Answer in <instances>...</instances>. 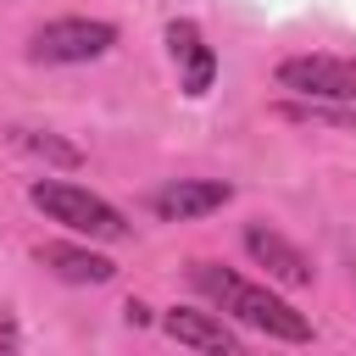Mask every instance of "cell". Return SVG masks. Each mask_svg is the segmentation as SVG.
Wrapping results in <instances>:
<instances>
[{
  "instance_id": "6da1fadb",
  "label": "cell",
  "mask_w": 356,
  "mask_h": 356,
  "mask_svg": "<svg viewBox=\"0 0 356 356\" xmlns=\"http://www.w3.org/2000/svg\"><path fill=\"white\" fill-rule=\"evenodd\" d=\"M189 278H195V289H200L222 317H234V323H245V328H256V334H267V339H284V345H306V339H312V317H306V312H295V306H289L284 295H273L267 284L239 278L234 267L195 261Z\"/></svg>"
},
{
  "instance_id": "7a4b0ae2",
  "label": "cell",
  "mask_w": 356,
  "mask_h": 356,
  "mask_svg": "<svg viewBox=\"0 0 356 356\" xmlns=\"http://www.w3.org/2000/svg\"><path fill=\"white\" fill-rule=\"evenodd\" d=\"M28 200L50 217V222H61V228H72V234H83V239H128V217L106 200V195H95V189H83V184H67V178H39L33 189H28Z\"/></svg>"
},
{
  "instance_id": "3957f363",
  "label": "cell",
  "mask_w": 356,
  "mask_h": 356,
  "mask_svg": "<svg viewBox=\"0 0 356 356\" xmlns=\"http://www.w3.org/2000/svg\"><path fill=\"white\" fill-rule=\"evenodd\" d=\"M111 44H117V22H100V17H56V22L33 28L28 61H39V67H78V61H100Z\"/></svg>"
},
{
  "instance_id": "277c9868",
  "label": "cell",
  "mask_w": 356,
  "mask_h": 356,
  "mask_svg": "<svg viewBox=\"0 0 356 356\" xmlns=\"http://www.w3.org/2000/svg\"><path fill=\"white\" fill-rule=\"evenodd\" d=\"M278 89L312 100V106H350L356 100V61L350 56H284L278 61Z\"/></svg>"
},
{
  "instance_id": "5b68a950",
  "label": "cell",
  "mask_w": 356,
  "mask_h": 356,
  "mask_svg": "<svg viewBox=\"0 0 356 356\" xmlns=\"http://www.w3.org/2000/svg\"><path fill=\"white\" fill-rule=\"evenodd\" d=\"M228 200H234V184H222V178H172L150 195V211L161 222H195L206 211H222Z\"/></svg>"
},
{
  "instance_id": "8992f818",
  "label": "cell",
  "mask_w": 356,
  "mask_h": 356,
  "mask_svg": "<svg viewBox=\"0 0 356 356\" xmlns=\"http://www.w3.org/2000/svg\"><path fill=\"white\" fill-rule=\"evenodd\" d=\"M161 328H167V339H178V345L195 350V356H239V339H234V328H228L217 312L172 306V312H161Z\"/></svg>"
},
{
  "instance_id": "52a82bcc",
  "label": "cell",
  "mask_w": 356,
  "mask_h": 356,
  "mask_svg": "<svg viewBox=\"0 0 356 356\" xmlns=\"http://www.w3.org/2000/svg\"><path fill=\"white\" fill-rule=\"evenodd\" d=\"M245 250H250L256 267H267L273 284H289V289L312 284V261H306V250L289 245L284 234H273L267 222H250V228H245Z\"/></svg>"
},
{
  "instance_id": "ba28073f",
  "label": "cell",
  "mask_w": 356,
  "mask_h": 356,
  "mask_svg": "<svg viewBox=\"0 0 356 356\" xmlns=\"http://www.w3.org/2000/svg\"><path fill=\"white\" fill-rule=\"evenodd\" d=\"M167 50H172V61L184 72V95L200 100L211 89V78H217V50L206 44V33L195 22H167Z\"/></svg>"
},
{
  "instance_id": "9c48e42d",
  "label": "cell",
  "mask_w": 356,
  "mask_h": 356,
  "mask_svg": "<svg viewBox=\"0 0 356 356\" xmlns=\"http://www.w3.org/2000/svg\"><path fill=\"white\" fill-rule=\"evenodd\" d=\"M39 261H44L56 278H67V284H111V278H117L111 256H100V250H89V245H72V239L39 245Z\"/></svg>"
},
{
  "instance_id": "30bf717a",
  "label": "cell",
  "mask_w": 356,
  "mask_h": 356,
  "mask_svg": "<svg viewBox=\"0 0 356 356\" xmlns=\"http://www.w3.org/2000/svg\"><path fill=\"white\" fill-rule=\"evenodd\" d=\"M22 145H28V150H39V156H56V161H67V167L78 161V150H72V145H61L56 134H39V128H22Z\"/></svg>"
},
{
  "instance_id": "8fae6325",
  "label": "cell",
  "mask_w": 356,
  "mask_h": 356,
  "mask_svg": "<svg viewBox=\"0 0 356 356\" xmlns=\"http://www.w3.org/2000/svg\"><path fill=\"white\" fill-rule=\"evenodd\" d=\"M0 356H22V323L11 306H0Z\"/></svg>"
}]
</instances>
